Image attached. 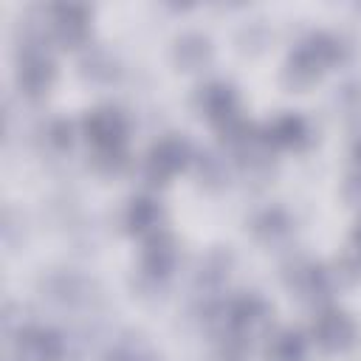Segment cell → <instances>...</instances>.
<instances>
[{
    "label": "cell",
    "instance_id": "cell-1",
    "mask_svg": "<svg viewBox=\"0 0 361 361\" xmlns=\"http://www.w3.org/2000/svg\"><path fill=\"white\" fill-rule=\"evenodd\" d=\"M341 54V45L338 39L327 37V34H313L307 37L305 42H299V48L290 54L288 59V68H285V82L288 85H296V87H305L310 85L324 65L336 62Z\"/></svg>",
    "mask_w": 361,
    "mask_h": 361
},
{
    "label": "cell",
    "instance_id": "cell-2",
    "mask_svg": "<svg viewBox=\"0 0 361 361\" xmlns=\"http://www.w3.org/2000/svg\"><path fill=\"white\" fill-rule=\"evenodd\" d=\"M39 288L51 302H56L62 307H90L93 310L96 302H99V288L90 279H85L79 274H71V271L48 274L39 282Z\"/></svg>",
    "mask_w": 361,
    "mask_h": 361
},
{
    "label": "cell",
    "instance_id": "cell-3",
    "mask_svg": "<svg viewBox=\"0 0 361 361\" xmlns=\"http://www.w3.org/2000/svg\"><path fill=\"white\" fill-rule=\"evenodd\" d=\"M124 118L113 107H99L85 118L87 141L93 144V152H118L124 149Z\"/></svg>",
    "mask_w": 361,
    "mask_h": 361
},
{
    "label": "cell",
    "instance_id": "cell-4",
    "mask_svg": "<svg viewBox=\"0 0 361 361\" xmlns=\"http://www.w3.org/2000/svg\"><path fill=\"white\" fill-rule=\"evenodd\" d=\"M54 79V62L48 59V54L39 48V42H28L23 56H20V68H17V82L28 96H39L42 90H48Z\"/></svg>",
    "mask_w": 361,
    "mask_h": 361
},
{
    "label": "cell",
    "instance_id": "cell-5",
    "mask_svg": "<svg viewBox=\"0 0 361 361\" xmlns=\"http://www.w3.org/2000/svg\"><path fill=\"white\" fill-rule=\"evenodd\" d=\"M62 338L45 327H25L17 333L14 353L20 361H59L62 358Z\"/></svg>",
    "mask_w": 361,
    "mask_h": 361
},
{
    "label": "cell",
    "instance_id": "cell-6",
    "mask_svg": "<svg viewBox=\"0 0 361 361\" xmlns=\"http://www.w3.org/2000/svg\"><path fill=\"white\" fill-rule=\"evenodd\" d=\"M313 336L316 341L330 350V353H341L350 350L355 344V324L347 313L341 310H324L316 322H313Z\"/></svg>",
    "mask_w": 361,
    "mask_h": 361
},
{
    "label": "cell",
    "instance_id": "cell-7",
    "mask_svg": "<svg viewBox=\"0 0 361 361\" xmlns=\"http://www.w3.org/2000/svg\"><path fill=\"white\" fill-rule=\"evenodd\" d=\"M189 158V149L180 138H161L147 158V175L152 183H164L166 178H172Z\"/></svg>",
    "mask_w": 361,
    "mask_h": 361
},
{
    "label": "cell",
    "instance_id": "cell-8",
    "mask_svg": "<svg viewBox=\"0 0 361 361\" xmlns=\"http://www.w3.org/2000/svg\"><path fill=\"white\" fill-rule=\"evenodd\" d=\"M51 34L62 45H82L87 37V11L82 6H54L51 8Z\"/></svg>",
    "mask_w": 361,
    "mask_h": 361
},
{
    "label": "cell",
    "instance_id": "cell-9",
    "mask_svg": "<svg viewBox=\"0 0 361 361\" xmlns=\"http://www.w3.org/2000/svg\"><path fill=\"white\" fill-rule=\"evenodd\" d=\"M195 104H197V110H200L203 116H209L214 124H223V121H228L231 116H237V110H234V104H237L234 90H231L228 85H223V82L203 85V87L197 90V96H195Z\"/></svg>",
    "mask_w": 361,
    "mask_h": 361
},
{
    "label": "cell",
    "instance_id": "cell-10",
    "mask_svg": "<svg viewBox=\"0 0 361 361\" xmlns=\"http://www.w3.org/2000/svg\"><path fill=\"white\" fill-rule=\"evenodd\" d=\"M175 265V243L166 231H155L147 237V245H144V274L149 279H161L172 271Z\"/></svg>",
    "mask_w": 361,
    "mask_h": 361
},
{
    "label": "cell",
    "instance_id": "cell-11",
    "mask_svg": "<svg viewBox=\"0 0 361 361\" xmlns=\"http://www.w3.org/2000/svg\"><path fill=\"white\" fill-rule=\"evenodd\" d=\"M290 288L296 290L299 299L319 302V299L330 296V276L319 265H299L293 271V276H290Z\"/></svg>",
    "mask_w": 361,
    "mask_h": 361
},
{
    "label": "cell",
    "instance_id": "cell-12",
    "mask_svg": "<svg viewBox=\"0 0 361 361\" xmlns=\"http://www.w3.org/2000/svg\"><path fill=\"white\" fill-rule=\"evenodd\" d=\"M212 56V45L203 34H183L175 42V65L180 71H197L209 62Z\"/></svg>",
    "mask_w": 361,
    "mask_h": 361
},
{
    "label": "cell",
    "instance_id": "cell-13",
    "mask_svg": "<svg viewBox=\"0 0 361 361\" xmlns=\"http://www.w3.org/2000/svg\"><path fill=\"white\" fill-rule=\"evenodd\" d=\"M265 138L271 147H299L307 138V127L299 116L288 113V116L274 118V124L265 130Z\"/></svg>",
    "mask_w": 361,
    "mask_h": 361
},
{
    "label": "cell",
    "instance_id": "cell-14",
    "mask_svg": "<svg viewBox=\"0 0 361 361\" xmlns=\"http://www.w3.org/2000/svg\"><path fill=\"white\" fill-rule=\"evenodd\" d=\"M158 220H161V209L149 197H135L130 203V209H127V226H130V231L155 234L158 231Z\"/></svg>",
    "mask_w": 361,
    "mask_h": 361
},
{
    "label": "cell",
    "instance_id": "cell-15",
    "mask_svg": "<svg viewBox=\"0 0 361 361\" xmlns=\"http://www.w3.org/2000/svg\"><path fill=\"white\" fill-rule=\"evenodd\" d=\"M82 76H87L90 82H113L116 73H118V65L113 59L110 51L104 48H90L85 56H82Z\"/></svg>",
    "mask_w": 361,
    "mask_h": 361
},
{
    "label": "cell",
    "instance_id": "cell-16",
    "mask_svg": "<svg viewBox=\"0 0 361 361\" xmlns=\"http://www.w3.org/2000/svg\"><path fill=\"white\" fill-rule=\"evenodd\" d=\"M268 355L274 361H302L305 358V341L299 333H279L274 336L271 347H268Z\"/></svg>",
    "mask_w": 361,
    "mask_h": 361
},
{
    "label": "cell",
    "instance_id": "cell-17",
    "mask_svg": "<svg viewBox=\"0 0 361 361\" xmlns=\"http://www.w3.org/2000/svg\"><path fill=\"white\" fill-rule=\"evenodd\" d=\"M104 361H155V355L149 353V347L138 336H127L116 344V350Z\"/></svg>",
    "mask_w": 361,
    "mask_h": 361
},
{
    "label": "cell",
    "instance_id": "cell-18",
    "mask_svg": "<svg viewBox=\"0 0 361 361\" xmlns=\"http://www.w3.org/2000/svg\"><path fill=\"white\" fill-rule=\"evenodd\" d=\"M226 276H228V254L226 251H212L200 265V282L206 288H217Z\"/></svg>",
    "mask_w": 361,
    "mask_h": 361
},
{
    "label": "cell",
    "instance_id": "cell-19",
    "mask_svg": "<svg viewBox=\"0 0 361 361\" xmlns=\"http://www.w3.org/2000/svg\"><path fill=\"white\" fill-rule=\"evenodd\" d=\"M197 175H200V180H203L206 186H220V183L226 180L228 169H226V161H223L220 155L203 152V155H197Z\"/></svg>",
    "mask_w": 361,
    "mask_h": 361
},
{
    "label": "cell",
    "instance_id": "cell-20",
    "mask_svg": "<svg viewBox=\"0 0 361 361\" xmlns=\"http://www.w3.org/2000/svg\"><path fill=\"white\" fill-rule=\"evenodd\" d=\"M254 231H257L262 240H276L279 234L288 231V217H285L279 209H268V212H262V214L254 220Z\"/></svg>",
    "mask_w": 361,
    "mask_h": 361
},
{
    "label": "cell",
    "instance_id": "cell-21",
    "mask_svg": "<svg viewBox=\"0 0 361 361\" xmlns=\"http://www.w3.org/2000/svg\"><path fill=\"white\" fill-rule=\"evenodd\" d=\"M265 39H268V31H265L262 20H257V23H248V25H243V28H240V34H237V42H240V48H243V51H251V54L262 51Z\"/></svg>",
    "mask_w": 361,
    "mask_h": 361
},
{
    "label": "cell",
    "instance_id": "cell-22",
    "mask_svg": "<svg viewBox=\"0 0 361 361\" xmlns=\"http://www.w3.org/2000/svg\"><path fill=\"white\" fill-rule=\"evenodd\" d=\"M71 141H73V127H71L68 121H54V124L48 127V144H51L54 149H68Z\"/></svg>",
    "mask_w": 361,
    "mask_h": 361
},
{
    "label": "cell",
    "instance_id": "cell-23",
    "mask_svg": "<svg viewBox=\"0 0 361 361\" xmlns=\"http://www.w3.org/2000/svg\"><path fill=\"white\" fill-rule=\"evenodd\" d=\"M355 164H358V180H361V138L355 144Z\"/></svg>",
    "mask_w": 361,
    "mask_h": 361
}]
</instances>
